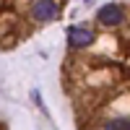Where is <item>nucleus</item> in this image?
<instances>
[{
    "label": "nucleus",
    "instance_id": "nucleus-1",
    "mask_svg": "<svg viewBox=\"0 0 130 130\" xmlns=\"http://www.w3.org/2000/svg\"><path fill=\"white\" fill-rule=\"evenodd\" d=\"M96 21H99L102 26H120L125 21V8L120 3H107L96 10Z\"/></svg>",
    "mask_w": 130,
    "mask_h": 130
},
{
    "label": "nucleus",
    "instance_id": "nucleus-2",
    "mask_svg": "<svg viewBox=\"0 0 130 130\" xmlns=\"http://www.w3.org/2000/svg\"><path fill=\"white\" fill-rule=\"evenodd\" d=\"M65 37H68V44H70L73 50H83V47L94 44V39H96L91 29H86V26H78V24L68 26V31H65Z\"/></svg>",
    "mask_w": 130,
    "mask_h": 130
},
{
    "label": "nucleus",
    "instance_id": "nucleus-4",
    "mask_svg": "<svg viewBox=\"0 0 130 130\" xmlns=\"http://www.w3.org/2000/svg\"><path fill=\"white\" fill-rule=\"evenodd\" d=\"M104 130H130V117H112L104 122Z\"/></svg>",
    "mask_w": 130,
    "mask_h": 130
},
{
    "label": "nucleus",
    "instance_id": "nucleus-3",
    "mask_svg": "<svg viewBox=\"0 0 130 130\" xmlns=\"http://www.w3.org/2000/svg\"><path fill=\"white\" fill-rule=\"evenodd\" d=\"M57 16H60V5L52 3V0H37V3H31V18L39 21V24L55 21Z\"/></svg>",
    "mask_w": 130,
    "mask_h": 130
}]
</instances>
